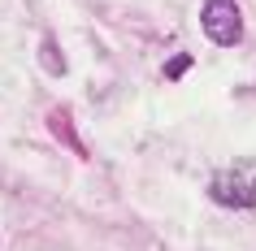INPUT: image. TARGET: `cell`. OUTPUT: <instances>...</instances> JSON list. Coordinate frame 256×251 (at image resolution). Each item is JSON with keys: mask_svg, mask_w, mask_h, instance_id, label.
I'll list each match as a JSON object with an SVG mask.
<instances>
[{"mask_svg": "<svg viewBox=\"0 0 256 251\" xmlns=\"http://www.w3.org/2000/svg\"><path fill=\"white\" fill-rule=\"evenodd\" d=\"M40 61H44L48 69H52V74H66V56H61V48H56V39H52V35H48V39L40 43Z\"/></svg>", "mask_w": 256, "mask_h": 251, "instance_id": "obj_4", "label": "cell"}, {"mask_svg": "<svg viewBox=\"0 0 256 251\" xmlns=\"http://www.w3.org/2000/svg\"><path fill=\"white\" fill-rule=\"evenodd\" d=\"M200 26H204V35L213 43H222V48H230V43L243 39V17H239V4H234V0H204Z\"/></svg>", "mask_w": 256, "mask_h": 251, "instance_id": "obj_1", "label": "cell"}, {"mask_svg": "<svg viewBox=\"0 0 256 251\" xmlns=\"http://www.w3.org/2000/svg\"><path fill=\"white\" fill-rule=\"evenodd\" d=\"M48 130H52L56 139H61L70 152H74V156L87 160V143H82L78 130H74V121H70V108H52V113H48Z\"/></svg>", "mask_w": 256, "mask_h": 251, "instance_id": "obj_3", "label": "cell"}, {"mask_svg": "<svg viewBox=\"0 0 256 251\" xmlns=\"http://www.w3.org/2000/svg\"><path fill=\"white\" fill-rule=\"evenodd\" d=\"M196 65V61H191V52H178V56H170V61H165V78H182V74H187V69Z\"/></svg>", "mask_w": 256, "mask_h": 251, "instance_id": "obj_5", "label": "cell"}, {"mask_svg": "<svg viewBox=\"0 0 256 251\" xmlns=\"http://www.w3.org/2000/svg\"><path fill=\"white\" fill-rule=\"evenodd\" d=\"M213 199L226 208H256V165H234V169L217 173L213 182Z\"/></svg>", "mask_w": 256, "mask_h": 251, "instance_id": "obj_2", "label": "cell"}]
</instances>
